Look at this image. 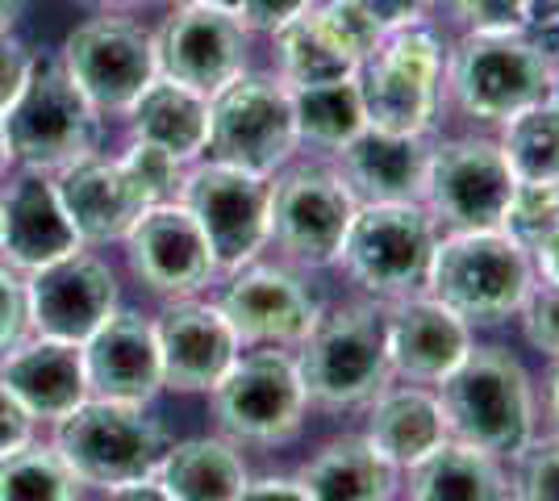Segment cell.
Returning a JSON list of instances; mask_svg holds the SVG:
<instances>
[{
  "mask_svg": "<svg viewBox=\"0 0 559 501\" xmlns=\"http://www.w3.org/2000/svg\"><path fill=\"white\" fill-rule=\"evenodd\" d=\"M535 281L531 247L513 239L510 230H443L435 242L426 293L451 306L476 331L518 318Z\"/></svg>",
  "mask_w": 559,
  "mask_h": 501,
  "instance_id": "6da1fadb",
  "label": "cell"
},
{
  "mask_svg": "<svg viewBox=\"0 0 559 501\" xmlns=\"http://www.w3.org/2000/svg\"><path fill=\"white\" fill-rule=\"evenodd\" d=\"M451 439L510 464L535 439V384L510 347H472L439 389Z\"/></svg>",
  "mask_w": 559,
  "mask_h": 501,
  "instance_id": "7a4b0ae2",
  "label": "cell"
},
{
  "mask_svg": "<svg viewBox=\"0 0 559 501\" xmlns=\"http://www.w3.org/2000/svg\"><path fill=\"white\" fill-rule=\"evenodd\" d=\"M293 359L309 393V406H322L330 414L368 406L376 393L393 384L384 306L364 297L326 310Z\"/></svg>",
  "mask_w": 559,
  "mask_h": 501,
  "instance_id": "3957f363",
  "label": "cell"
},
{
  "mask_svg": "<svg viewBox=\"0 0 559 501\" xmlns=\"http://www.w3.org/2000/svg\"><path fill=\"white\" fill-rule=\"evenodd\" d=\"M443 96L460 105L464 118L501 126L513 114L556 96L551 47L538 43L535 29L464 34L447 55Z\"/></svg>",
  "mask_w": 559,
  "mask_h": 501,
  "instance_id": "277c9868",
  "label": "cell"
},
{
  "mask_svg": "<svg viewBox=\"0 0 559 501\" xmlns=\"http://www.w3.org/2000/svg\"><path fill=\"white\" fill-rule=\"evenodd\" d=\"M50 448L63 455L80 485H93L105 493L130 489L142 480H155V468L171 448V434L146 406L88 397L68 418L55 422Z\"/></svg>",
  "mask_w": 559,
  "mask_h": 501,
  "instance_id": "5b68a950",
  "label": "cell"
},
{
  "mask_svg": "<svg viewBox=\"0 0 559 501\" xmlns=\"http://www.w3.org/2000/svg\"><path fill=\"white\" fill-rule=\"evenodd\" d=\"M439 235V222L426 214L421 201H372L350 217L338 267L364 297L393 306L426 293Z\"/></svg>",
  "mask_w": 559,
  "mask_h": 501,
  "instance_id": "8992f818",
  "label": "cell"
},
{
  "mask_svg": "<svg viewBox=\"0 0 559 501\" xmlns=\"http://www.w3.org/2000/svg\"><path fill=\"white\" fill-rule=\"evenodd\" d=\"M0 126L13 164L47 176L96 155L100 143V114L84 100L59 59H34V72Z\"/></svg>",
  "mask_w": 559,
  "mask_h": 501,
  "instance_id": "52a82bcc",
  "label": "cell"
},
{
  "mask_svg": "<svg viewBox=\"0 0 559 501\" xmlns=\"http://www.w3.org/2000/svg\"><path fill=\"white\" fill-rule=\"evenodd\" d=\"M443 72L447 50L426 25L389 29L355 72L368 126L393 134H430L443 105Z\"/></svg>",
  "mask_w": 559,
  "mask_h": 501,
  "instance_id": "ba28073f",
  "label": "cell"
},
{
  "mask_svg": "<svg viewBox=\"0 0 559 501\" xmlns=\"http://www.w3.org/2000/svg\"><path fill=\"white\" fill-rule=\"evenodd\" d=\"M213 418L226 439L280 448L293 443L305 427L309 393L297 372V359L280 347L242 351L230 372L213 384Z\"/></svg>",
  "mask_w": 559,
  "mask_h": 501,
  "instance_id": "9c48e42d",
  "label": "cell"
},
{
  "mask_svg": "<svg viewBox=\"0 0 559 501\" xmlns=\"http://www.w3.org/2000/svg\"><path fill=\"white\" fill-rule=\"evenodd\" d=\"M355 210L359 201L334 167H280V176H272L267 242L288 267H334Z\"/></svg>",
  "mask_w": 559,
  "mask_h": 501,
  "instance_id": "30bf717a",
  "label": "cell"
},
{
  "mask_svg": "<svg viewBox=\"0 0 559 501\" xmlns=\"http://www.w3.org/2000/svg\"><path fill=\"white\" fill-rule=\"evenodd\" d=\"M293 88L280 75H238L210 100V159L242 167L255 176H276L297 155Z\"/></svg>",
  "mask_w": 559,
  "mask_h": 501,
  "instance_id": "8fae6325",
  "label": "cell"
},
{
  "mask_svg": "<svg viewBox=\"0 0 559 501\" xmlns=\"http://www.w3.org/2000/svg\"><path fill=\"white\" fill-rule=\"evenodd\" d=\"M510 164L497 139H447L430 143V167L421 205L439 222V230H492L506 222L513 201Z\"/></svg>",
  "mask_w": 559,
  "mask_h": 501,
  "instance_id": "7c38bea8",
  "label": "cell"
},
{
  "mask_svg": "<svg viewBox=\"0 0 559 501\" xmlns=\"http://www.w3.org/2000/svg\"><path fill=\"white\" fill-rule=\"evenodd\" d=\"M176 201L197 217L217 260V272H238L255 263L259 251L267 247V205H272L267 176L210 159L185 171Z\"/></svg>",
  "mask_w": 559,
  "mask_h": 501,
  "instance_id": "4fadbf2b",
  "label": "cell"
},
{
  "mask_svg": "<svg viewBox=\"0 0 559 501\" xmlns=\"http://www.w3.org/2000/svg\"><path fill=\"white\" fill-rule=\"evenodd\" d=\"M59 63L68 68L75 88L96 114H130L142 88L159 75L155 68V38L134 22L96 17L71 29Z\"/></svg>",
  "mask_w": 559,
  "mask_h": 501,
  "instance_id": "5bb4252c",
  "label": "cell"
},
{
  "mask_svg": "<svg viewBox=\"0 0 559 501\" xmlns=\"http://www.w3.org/2000/svg\"><path fill=\"white\" fill-rule=\"evenodd\" d=\"M217 310L226 313L242 347H301L318 318L326 313L322 297L288 263H247L230 272Z\"/></svg>",
  "mask_w": 559,
  "mask_h": 501,
  "instance_id": "9a60e30c",
  "label": "cell"
},
{
  "mask_svg": "<svg viewBox=\"0 0 559 501\" xmlns=\"http://www.w3.org/2000/svg\"><path fill=\"white\" fill-rule=\"evenodd\" d=\"M151 38H155L159 75L201 93L205 100L230 88L238 75H247L251 34L234 17V9L188 4V9H176Z\"/></svg>",
  "mask_w": 559,
  "mask_h": 501,
  "instance_id": "2e32d148",
  "label": "cell"
},
{
  "mask_svg": "<svg viewBox=\"0 0 559 501\" xmlns=\"http://www.w3.org/2000/svg\"><path fill=\"white\" fill-rule=\"evenodd\" d=\"M25 310L34 334L80 347L117 310V272L100 255L71 251L47 267L25 272Z\"/></svg>",
  "mask_w": 559,
  "mask_h": 501,
  "instance_id": "e0dca14e",
  "label": "cell"
},
{
  "mask_svg": "<svg viewBox=\"0 0 559 501\" xmlns=\"http://www.w3.org/2000/svg\"><path fill=\"white\" fill-rule=\"evenodd\" d=\"M126 255L142 285L167 301L197 297L217 276L210 242L201 235L197 217L188 214L180 201L151 205L139 217V226L126 235Z\"/></svg>",
  "mask_w": 559,
  "mask_h": 501,
  "instance_id": "ac0fdd59",
  "label": "cell"
},
{
  "mask_svg": "<svg viewBox=\"0 0 559 501\" xmlns=\"http://www.w3.org/2000/svg\"><path fill=\"white\" fill-rule=\"evenodd\" d=\"M384 338L396 381L426 389H439L476 347L472 326L430 293H414L405 301L384 306Z\"/></svg>",
  "mask_w": 559,
  "mask_h": 501,
  "instance_id": "d6986e66",
  "label": "cell"
},
{
  "mask_svg": "<svg viewBox=\"0 0 559 501\" xmlns=\"http://www.w3.org/2000/svg\"><path fill=\"white\" fill-rule=\"evenodd\" d=\"M155 343L164 363V389L176 393H213V384L242 356V343L217 301L180 297L167 301L155 318Z\"/></svg>",
  "mask_w": 559,
  "mask_h": 501,
  "instance_id": "ffe728a7",
  "label": "cell"
},
{
  "mask_svg": "<svg viewBox=\"0 0 559 501\" xmlns=\"http://www.w3.org/2000/svg\"><path fill=\"white\" fill-rule=\"evenodd\" d=\"M88 397L151 406L164 389V363L155 343V322L134 310H114L109 322L80 343Z\"/></svg>",
  "mask_w": 559,
  "mask_h": 501,
  "instance_id": "44dd1931",
  "label": "cell"
},
{
  "mask_svg": "<svg viewBox=\"0 0 559 501\" xmlns=\"http://www.w3.org/2000/svg\"><path fill=\"white\" fill-rule=\"evenodd\" d=\"M55 192L80 242H126L139 217L151 210V196L130 176V167L100 155L55 171Z\"/></svg>",
  "mask_w": 559,
  "mask_h": 501,
  "instance_id": "7402d4cb",
  "label": "cell"
},
{
  "mask_svg": "<svg viewBox=\"0 0 559 501\" xmlns=\"http://www.w3.org/2000/svg\"><path fill=\"white\" fill-rule=\"evenodd\" d=\"M47 171H25L0 192V255L13 272H34L80 251Z\"/></svg>",
  "mask_w": 559,
  "mask_h": 501,
  "instance_id": "603a6c76",
  "label": "cell"
},
{
  "mask_svg": "<svg viewBox=\"0 0 559 501\" xmlns=\"http://www.w3.org/2000/svg\"><path fill=\"white\" fill-rule=\"evenodd\" d=\"M0 384L25 406L34 422H59L88 402L84 351L59 338H22L0 356Z\"/></svg>",
  "mask_w": 559,
  "mask_h": 501,
  "instance_id": "cb8c5ba5",
  "label": "cell"
},
{
  "mask_svg": "<svg viewBox=\"0 0 559 501\" xmlns=\"http://www.w3.org/2000/svg\"><path fill=\"white\" fill-rule=\"evenodd\" d=\"M338 155V176L355 192L359 205L372 201H421L426 167H430V139L426 134H393L368 126L355 134Z\"/></svg>",
  "mask_w": 559,
  "mask_h": 501,
  "instance_id": "d4e9b609",
  "label": "cell"
},
{
  "mask_svg": "<svg viewBox=\"0 0 559 501\" xmlns=\"http://www.w3.org/2000/svg\"><path fill=\"white\" fill-rule=\"evenodd\" d=\"M364 439L393 464L396 473L418 468L430 452H439L451 430H447L443 402L426 384H389L368 402V430Z\"/></svg>",
  "mask_w": 559,
  "mask_h": 501,
  "instance_id": "484cf974",
  "label": "cell"
},
{
  "mask_svg": "<svg viewBox=\"0 0 559 501\" xmlns=\"http://www.w3.org/2000/svg\"><path fill=\"white\" fill-rule=\"evenodd\" d=\"M247 480V460L226 434H197L180 443L171 439L155 468V485L167 493V501H238Z\"/></svg>",
  "mask_w": 559,
  "mask_h": 501,
  "instance_id": "4316f807",
  "label": "cell"
},
{
  "mask_svg": "<svg viewBox=\"0 0 559 501\" xmlns=\"http://www.w3.org/2000/svg\"><path fill=\"white\" fill-rule=\"evenodd\" d=\"M126 118L139 143L164 146L180 164H197L210 146V100L185 84H171L164 75H155L142 88Z\"/></svg>",
  "mask_w": 559,
  "mask_h": 501,
  "instance_id": "83f0119b",
  "label": "cell"
},
{
  "mask_svg": "<svg viewBox=\"0 0 559 501\" xmlns=\"http://www.w3.org/2000/svg\"><path fill=\"white\" fill-rule=\"evenodd\" d=\"M396 473L364 434H343L326 443L301 468V485L313 501H393Z\"/></svg>",
  "mask_w": 559,
  "mask_h": 501,
  "instance_id": "f1b7e54d",
  "label": "cell"
},
{
  "mask_svg": "<svg viewBox=\"0 0 559 501\" xmlns=\"http://www.w3.org/2000/svg\"><path fill=\"white\" fill-rule=\"evenodd\" d=\"M409 477V501H510L506 460L480 452L472 443L447 439Z\"/></svg>",
  "mask_w": 559,
  "mask_h": 501,
  "instance_id": "f546056e",
  "label": "cell"
},
{
  "mask_svg": "<svg viewBox=\"0 0 559 501\" xmlns=\"http://www.w3.org/2000/svg\"><path fill=\"white\" fill-rule=\"evenodd\" d=\"M276 43V63L280 80L288 88H313V84H330V80H347L359 72V63L350 59V50L330 34L318 9L301 13L297 22L272 34Z\"/></svg>",
  "mask_w": 559,
  "mask_h": 501,
  "instance_id": "4dcf8cb0",
  "label": "cell"
},
{
  "mask_svg": "<svg viewBox=\"0 0 559 501\" xmlns=\"http://www.w3.org/2000/svg\"><path fill=\"white\" fill-rule=\"evenodd\" d=\"M293 118H297V139L318 151H343V146L368 130L359 80H330L313 88H293Z\"/></svg>",
  "mask_w": 559,
  "mask_h": 501,
  "instance_id": "1f68e13d",
  "label": "cell"
},
{
  "mask_svg": "<svg viewBox=\"0 0 559 501\" xmlns=\"http://www.w3.org/2000/svg\"><path fill=\"white\" fill-rule=\"evenodd\" d=\"M497 146L522 184H559V93L501 121Z\"/></svg>",
  "mask_w": 559,
  "mask_h": 501,
  "instance_id": "d6a6232c",
  "label": "cell"
},
{
  "mask_svg": "<svg viewBox=\"0 0 559 501\" xmlns=\"http://www.w3.org/2000/svg\"><path fill=\"white\" fill-rule=\"evenodd\" d=\"M0 501H80V480L55 448L29 439L0 460Z\"/></svg>",
  "mask_w": 559,
  "mask_h": 501,
  "instance_id": "836d02e7",
  "label": "cell"
},
{
  "mask_svg": "<svg viewBox=\"0 0 559 501\" xmlns=\"http://www.w3.org/2000/svg\"><path fill=\"white\" fill-rule=\"evenodd\" d=\"M510 501H559V430L535 434L510 460Z\"/></svg>",
  "mask_w": 559,
  "mask_h": 501,
  "instance_id": "e575fe53",
  "label": "cell"
},
{
  "mask_svg": "<svg viewBox=\"0 0 559 501\" xmlns=\"http://www.w3.org/2000/svg\"><path fill=\"white\" fill-rule=\"evenodd\" d=\"M559 226V184H522L513 189V201L506 210L501 230H510L518 242H538L547 230Z\"/></svg>",
  "mask_w": 559,
  "mask_h": 501,
  "instance_id": "d590c367",
  "label": "cell"
},
{
  "mask_svg": "<svg viewBox=\"0 0 559 501\" xmlns=\"http://www.w3.org/2000/svg\"><path fill=\"white\" fill-rule=\"evenodd\" d=\"M121 164L130 167V176L142 184V192L151 196V205H164V201H176L180 196V184H185V164L155 143H134L126 146Z\"/></svg>",
  "mask_w": 559,
  "mask_h": 501,
  "instance_id": "8d00e7d4",
  "label": "cell"
},
{
  "mask_svg": "<svg viewBox=\"0 0 559 501\" xmlns=\"http://www.w3.org/2000/svg\"><path fill=\"white\" fill-rule=\"evenodd\" d=\"M318 13H322V22L330 25V34L350 50L355 63H364V59L380 47V38H384L380 22H376L359 0H326Z\"/></svg>",
  "mask_w": 559,
  "mask_h": 501,
  "instance_id": "74e56055",
  "label": "cell"
},
{
  "mask_svg": "<svg viewBox=\"0 0 559 501\" xmlns=\"http://www.w3.org/2000/svg\"><path fill=\"white\" fill-rule=\"evenodd\" d=\"M464 34H518L531 29L526 0H447Z\"/></svg>",
  "mask_w": 559,
  "mask_h": 501,
  "instance_id": "f35d334b",
  "label": "cell"
},
{
  "mask_svg": "<svg viewBox=\"0 0 559 501\" xmlns=\"http://www.w3.org/2000/svg\"><path fill=\"white\" fill-rule=\"evenodd\" d=\"M518 322H522V334L535 351L559 359V285L535 281L526 306L518 310Z\"/></svg>",
  "mask_w": 559,
  "mask_h": 501,
  "instance_id": "ab89813d",
  "label": "cell"
},
{
  "mask_svg": "<svg viewBox=\"0 0 559 501\" xmlns=\"http://www.w3.org/2000/svg\"><path fill=\"white\" fill-rule=\"evenodd\" d=\"M309 9L313 0H234V17L247 25V34H267V38Z\"/></svg>",
  "mask_w": 559,
  "mask_h": 501,
  "instance_id": "60d3db41",
  "label": "cell"
},
{
  "mask_svg": "<svg viewBox=\"0 0 559 501\" xmlns=\"http://www.w3.org/2000/svg\"><path fill=\"white\" fill-rule=\"evenodd\" d=\"M29 331V310H25V281L13 267H0V356L22 343Z\"/></svg>",
  "mask_w": 559,
  "mask_h": 501,
  "instance_id": "b9f144b4",
  "label": "cell"
},
{
  "mask_svg": "<svg viewBox=\"0 0 559 501\" xmlns=\"http://www.w3.org/2000/svg\"><path fill=\"white\" fill-rule=\"evenodd\" d=\"M34 72V55L22 38L0 34V118L9 114V105L17 100V93L25 88V80Z\"/></svg>",
  "mask_w": 559,
  "mask_h": 501,
  "instance_id": "7bdbcfd3",
  "label": "cell"
},
{
  "mask_svg": "<svg viewBox=\"0 0 559 501\" xmlns=\"http://www.w3.org/2000/svg\"><path fill=\"white\" fill-rule=\"evenodd\" d=\"M34 439V418L25 414V406L0 384V460L13 455Z\"/></svg>",
  "mask_w": 559,
  "mask_h": 501,
  "instance_id": "ee69618b",
  "label": "cell"
},
{
  "mask_svg": "<svg viewBox=\"0 0 559 501\" xmlns=\"http://www.w3.org/2000/svg\"><path fill=\"white\" fill-rule=\"evenodd\" d=\"M368 13H372L380 29L389 34V29H405V25H421V17L435 9V4H443V0H359Z\"/></svg>",
  "mask_w": 559,
  "mask_h": 501,
  "instance_id": "f6af8a7d",
  "label": "cell"
},
{
  "mask_svg": "<svg viewBox=\"0 0 559 501\" xmlns=\"http://www.w3.org/2000/svg\"><path fill=\"white\" fill-rule=\"evenodd\" d=\"M238 501H313L305 493V485L297 477H259L247 480V489L238 493Z\"/></svg>",
  "mask_w": 559,
  "mask_h": 501,
  "instance_id": "bcb514c9",
  "label": "cell"
},
{
  "mask_svg": "<svg viewBox=\"0 0 559 501\" xmlns=\"http://www.w3.org/2000/svg\"><path fill=\"white\" fill-rule=\"evenodd\" d=\"M531 260H535V276L547 285H559V226L547 230L538 242H531Z\"/></svg>",
  "mask_w": 559,
  "mask_h": 501,
  "instance_id": "7dc6e473",
  "label": "cell"
},
{
  "mask_svg": "<svg viewBox=\"0 0 559 501\" xmlns=\"http://www.w3.org/2000/svg\"><path fill=\"white\" fill-rule=\"evenodd\" d=\"M526 17L531 29H559V0H526Z\"/></svg>",
  "mask_w": 559,
  "mask_h": 501,
  "instance_id": "c3c4849f",
  "label": "cell"
},
{
  "mask_svg": "<svg viewBox=\"0 0 559 501\" xmlns=\"http://www.w3.org/2000/svg\"><path fill=\"white\" fill-rule=\"evenodd\" d=\"M109 501H167V493L155 485V480H142V485H130V489L109 493Z\"/></svg>",
  "mask_w": 559,
  "mask_h": 501,
  "instance_id": "681fc988",
  "label": "cell"
},
{
  "mask_svg": "<svg viewBox=\"0 0 559 501\" xmlns=\"http://www.w3.org/2000/svg\"><path fill=\"white\" fill-rule=\"evenodd\" d=\"M25 0H0V34H13V25L22 22Z\"/></svg>",
  "mask_w": 559,
  "mask_h": 501,
  "instance_id": "f907efd6",
  "label": "cell"
},
{
  "mask_svg": "<svg viewBox=\"0 0 559 501\" xmlns=\"http://www.w3.org/2000/svg\"><path fill=\"white\" fill-rule=\"evenodd\" d=\"M547 414H551V422L559 430V359L556 368H551V377H547Z\"/></svg>",
  "mask_w": 559,
  "mask_h": 501,
  "instance_id": "816d5d0a",
  "label": "cell"
},
{
  "mask_svg": "<svg viewBox=\"0 0 559 501\" xmlns=\"http://www.w3.org/2000/svg\"><path fill=\"white\" fill-rule=\"evenodd\" d=\"M9 164H13V151H9V139H4V126H0V180L9 176Z\"/></svg>",
  "mask_w": 559,
  "mask_h": 501,
  "instance_id": "f5cc1de1",
  "label": "cell"
},
{
  "mask_svg": "<svg viewBox=\"0 0 559 501\" xmlns=\"http://www.w3.org/2000/svg\"><path fill=\"white\" fill-rule=\"evenodd\" d=\"M176 9H188V4H217V9H234V0H171Z\"/></svg>",
  "mask_w": 559,
  "mask_h": 501,
  "instance_id": "db71d44e",
  "label": "cell"
},
{
  "mask_svg": "<svg viewBox=\"0 0 559 501\" xmlns=\"http://www.w3.org/2000/svg\"><path fill=\"white\" fill-rule=\"evenodd\" d=\"M551 68H556V93H559V43L551 47Z\"/></svg>",
  "mask_w": 559,
  "mask_h": 501,
  "instance_id": "11a10c76",
  "label": "cell"
},
{
  "mask_svg": "<svg viewBox=\"0 0 559 501\" xmlns=\"http://www.w3.org/2000/svg\"><path fill=\"white\" fill-rule=\"evenodd\" d=\"M100 4H130V0H100Z\"/></svg>",
  "mask_w": 559,
  "mask_h": 501,
  "instance_id": "9f6ffc18",
  "label": "cell"
}]
</instances>
